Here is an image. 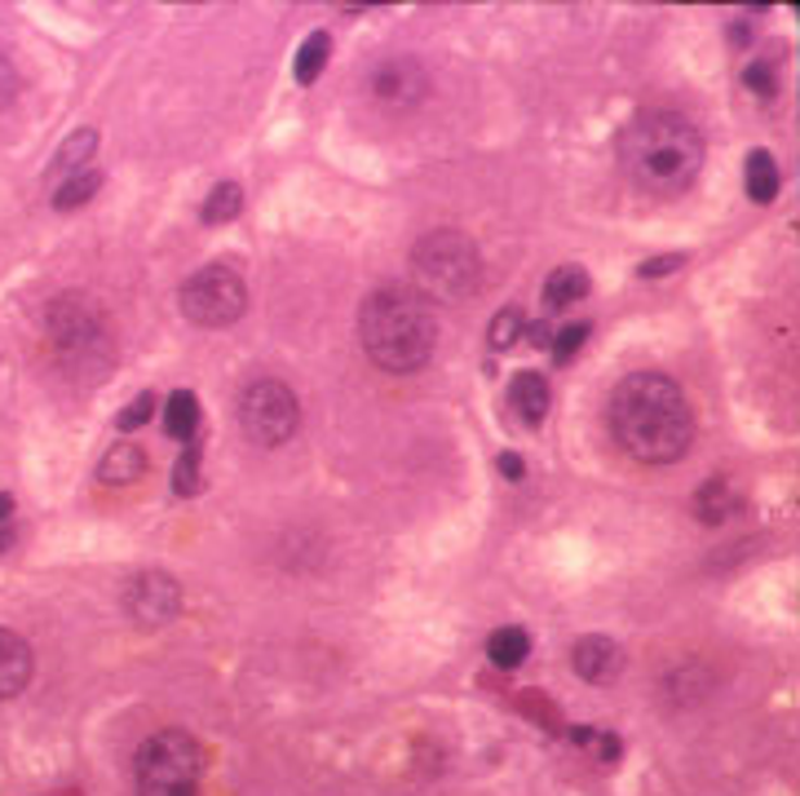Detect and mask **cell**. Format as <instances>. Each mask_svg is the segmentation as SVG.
I'll use <instances>...</instances> for the list:
<instances>
[{"label": "cell", "instance_id": "obj_1", "mask_svg": "<svg viewBox=\"0 0 800 796\" xmlns=\"http://www.w3.org/2000/svg\"><path fill=\"white\" fill-rule=\"evenodd\" d=\"M611 434L641 464H673L695 443V412L673 376L628 372L611 394Z\"/></svg>", "mask_w": 800, "mask_h": 796}, {"label": "cell", "instance_id": "obj_2", "mask_svg": "<svg viewBox=\"0 0 800 796\" xmlns=\"http://www.w3.org/2000/svg\"><path fill=\"white\" fill-rule=\"evenodd\" d=\"M624 169L654 195H682L703 169V133L682 111H641L620 138Z\"/></svg>", "mask_w": 800, "mask_h": 796}, {"label": "cell", "instance_id": "obj_3", "mask_svg": "<svg viewBox=\"0 0 800 796\" xmlns=\"http://www.w3.org/2000/svg\"><path fill=\"white\" fill-rule=\"evenodd\" d=\"M359 341L380 372L408 376L434 359L438 323L416 293L385 288V293H372L359 310Z\"/></svg>", "mask_w": 800, "mask_h": 796}, {"label": "cell", "instance_id": "obj_4", "mask_svg": "<svg viewBox=\"0 0 800 796\" xmlns=\"http://www.w3.org/2000/svg\"><path fill=\"white\" fill-rule=\"evenodd\" d=\"M45 341H49L53 363L85 385L107 381V372L115 368V327L102 314V306H93L80 293H62L49 301Z\"/></svg>", "mask_w": 800, "mask_h": 796}, {"label": "cell", "instance_id": "obj_5", "mask_svg": "<svg viewBox=\"0 0 800 796\" xmlns=\"http://www.w3.org/2000/svg\"><path fill=\"white\" fill-rule=\"evenodd\" d=\"M483 257L464 231H429L412 248V279L434 301H460L478 288Z\"/></svg>", "mask_w": 800, "mask_h": 796}, {"label": "cell", "instance_id": "obj_6", "mask_svg": "<svg viewBox=\"0 0 800 796\" xmlns=\"http://www.w3.org/2000/svg\"><path fill=\"white\" fill-rule=\"evenodd\" d=\"M204 748L186 730H160L138 753V796H199Z\"/></svg>", "mask_w": 800, "mask_h": 796}, {"label": "cell", "instance_id": "obj_7", "mask_svg": "<svg viewBox=\"0 0 800 796\" xmlns=\"http://www.w3.org/2000/svg\"><path fill=\"white\" fill-rule=\"evenodd\" d=\"M248 310V284L235 265H204L182 284V314L195 327H230Z\"/></svg>", "mask_w": 800, "mask_h": 796}, {"label": "cell", "instance_id": "obj_8", "mask_svg": "<svg viewBox=\"0 0 800 796\" xmlns=\"http://www.w3.org/2000/svg\"><path fill=\"white\" fill-rule=\"evenodd\" d=\"M239 416H243V430L252 443L261 447H284L297 425H301V408H297V394L284 385V381H271L261 376L243 389L239 398Z\"/></svg>", "mask_w": 800, "mask_h": 796}, {"label": "cell", "instance_id": "obj_9", "mask_svg": "<svg viewBox=\"0 0 800 796\" xmlns=\"http://www.w3.org/2000/svg\"><path fill=\"white\" fill-rule=\"evenodd\" d=\"M367 98L385 111H412L429 98V72L416 58H385L367 72Z\"/></svg>", "mask_w": 800, "mask_h": 796}, {"label": "cell", "instance_id": "obj_10", "mask_svg": "<svg viewBox=\"0 0 800 796\" xmlns=\"http://www.w3.org/2000/svg\"><path fill=\"white\" fill-rule=\"evenodd\" d=\"M124 611L138 620V624H151V629H155V624H168V620H177V611H182V588H177V580L164 575V571H142V575L128 580Z\"/></svg>", "mask_w": 800, "mask_h": 796}, {"label": "cell", "instance_id": "obj_11", "mask_svg": "<svg viewBox=\"0 0 800 796\" xmlns=\"http://www.w3.org/2000/svg\"><path fill=\"white\" fill-rule=\"evenodd\" d=\"M32 669H36V663H32V646L18 633L0 629V699H14L18 691H27Z\"/></svg>", "mask_w": 800, "mask_h": 796}, {"label": "cell", "instance_id": "obj_12", "mask_svg": "<svg viewBox=\"0 0 800 796\" xmlns=\"http://www.w3.org/2000/svg\"><path fill=\"white\" fill-rule=\"evenodd\" d=\"M98 128H76L72 138H62V147L53 151V169H49V186H58V182H66V177H76V173H85V169H93L89 160H98Z\"/></svg>", "mask_w": 800, "mask_h": 796}, {"label": "cell", "instance_id": "obj_13", "mask_svg": "<svg viewBox=\"0 0 800 796\" xmlns=\"http://www.w3.org/2000/svg\"><path fill=\"white\" fill-rule=\"evenodd\" d=\"M571 663H575V673H579L584 682H607V677L620 669V646H615L611 637H602V633L579 637L575 650H571Z\"/></svg>", "mask_w": 800, "mask_h": 796}, {"label": "cell", "instance_id": "obj_14", "mask_svg": "<svg viewBox=\"0 0 800 796\" xmlns=\"http://www.w3.org/2000/svg\"><path fill=\"white\" fill-rule=\"evenodd\" d=\"M509 403H513V412L526 425H540L549 416V408H553V389H549V381L540 372H517L513 385H509Z\"/></svg>", "mask_w": 800, "mask_h": 796}, {"label": "cell", "instance_id": "obj_15", "mask_svg": "<svg viewBox=\"0 0 800 796\" xmlns=\"http://www.w3.org/2000/svg\"><path fill=\"white\" fill-rule=\"evenodd\" d=\"M142 474H147V451L138 443H115L102 456V464H98V478L107 487H128V483H138Z\"/></svg>", "mask_w": 800, "mask_h": 796}, {"label": "cell", "instance_id": "obj_16", "mask_svg": "<svg viewBox=\"0 0 800 796\" xmlns=\"http://www.w3.org/2000/svg\"><path fill=\"white\" fill-rule=\"evenodd\" d=\"M588 271L584 265H558V271L545 279V306L549 310H571L588 297Z\"/></svg>", "mask_w": 800, "mask_h": 796}, {"label": "cell", "instance_id": "obj_17", "mask_svg": "<svg viewBox=\"0 0 800 796\" xmlns=\"http://www.w3.org/2000/svg\"><path fill=\"white\" fill-rule=\"evenodd\" d=\"M195 430H199V398L190 389L168 394V403H164V434L177 438V443H195Z\"/></svg>", "mask_w": 800, "mask_h": 796}, {"label": "cell", "instance_id": "obj_18", "mask_svg": "<svg viewBox=\"0 0 800 796\" xmlns=\"http://www.w3.org/2000/svg\"><path fill=\"white\" fill-rule=\"evenodd\" d=\"M735 487H729L721 474L716 478H708L699 492H695V518L699 522H708V526H716V522H725L729 513H735Z\"/></svg>", "mask_w": 800, "mask_h": 796}, {"label": "cell", "instance_id": "obj_19", "mask_svg": "<svg viewBox=\"0 0 800 796\" xmlns=\"http://www.w3.org/2000/svg\"><path fill=\"white\" fill-rule=\"evenodd\" d=\"M327 53H332V36H327V32H310V36L301 40V49H297L292 76H297L301 85H314V80L323 76V66H327Z\"/></svg>", "mask_w": 800, "mask_h": 796}, {"label": "cell", "instance_id": "obj_20", "mask_svg": "<svg viewBox=\"0 0 800 796\" xmlns=\"http://www.w3.org/2000/svg\"><path fill=\"white\" fill-rule=\"evenodd\" d=\"M487 655H491V663L496 669H517V663L530 655V637L522 633V629H496L491 637H487Z\"/></svg>", "mask_w": 800, "mask_h": 796}, {"label": "cell", "instance_id": "obj_21", "mask_svg": "<svg viewBox=\"0 0 800 796\" xmlns=\"http://www.w3.org/2000/svg\"><path fill=\"white\" fill-rule=\"evenodd\" d=\"M98 186H102V173H98V169H85V173H76V177L58 182V186H53V209L66 213V209L89 204V195H98Z\"/></svg>", "mask_w": 800, "mask_h": 796}, {"label": "cell", "instance_id": "obj_22", "mask_svg": "<svg viewBox=\"0 0 800 796\" xmlns=\"http://www.w3.org/2000/svg\"><path fill=\"white\" fill-rule=\"evenodd\" d=\"M748 195L757 199V204H770V199L778 195V164H774L770 151L748 156Z\"/></svg>", "mask_w": 800, "mask_h": 796}, {"label": "cell", "instance_id": "obj_23", "mask_svg": "<svg viewBox=\"0 0 800 796\" xmlns=\"http://www.w3.org/2000/svg\"><path fill=\"white\" fill-rule=\"evenodd\" d=\"M239 209H243V190H239V182H217V186H213V195L204 199V222H209V226H222V222L239 217Z\"/></svg>", "mask_w": 800, "mask_h": 796}, {"label": "cell", "instance_id": "obj_24", "mask_svg": "<svg viewBox=\"0 0 800 796\" xmlns=\"http://www.w3.org/2000/svg\"><path fill=\"white\" fill-rule=\"evenodd\" d=\"M199 443H186V451H182V460H177V470H173V492L177 496H195L199 492Z\"/></svg>", "mask_w": 800, "mask_h": 796}, {"label": "cell", "instance_id": "obj_25", "mask_svg": "<svg viewBox=\"0 0 800 796\" xmlns=\"http://www.w3.org/2000/svg\"><path fill=\"white\" fill-rule=\"evenodd\" d=\"M522 327H526V319H522V310H517V306L500 310V314L491 319V346H496V350H509V346L522 337Z\"/></svg>", "mask_w": 800, "mask_h": 796}, {"label": "cell", "instance_id": "obj_26", "mask_svg": "<svg viewBox=\"0 0 800 796\" xmlns=\"http://www.w3.org/2000/svg\"><path fill=\"white\" fill-rule=\"evenodd\" d=\"M588 337H592V327H588V323H566L549 350L558 355V363H566V359H575V355H579V346H584Z\"/></svg>", "mask_w": 800, "mask_h": 796}, {"label": "cell", "instance_id": "obj_27", "mask_svg": "<svg viewBox=\"0 0 800 796\" xmlns=\"http://www.w3.org/2000/svg\"><path fill=\"white\" fill-rule=\"evenodd\" d=\"M151 416H155V394H138V398H133V403L120 412V421H115V425L128 434V430H142Z\"/></svg>", "mask_w": 800, "mask_h": 796}, {"label": "cell", "instance_id": "obj_28", "mask_svg": "<svg viewBox=\"0 0 800 796\" xmlns=\"http://www.w3.org/2000/svg\"><path fill=\"white\" fill-rule=\"evenodd\" d=\"M743 85L752 89V94H774V72H770V62H752L748 72H743Z\"/></svg>", "mask_w": 800, "mask_h": 796}, {"label": "cell", "instance_id": "obj_29", "mask_svg": "<svg viewBox=\"0 0 800 796\" xmlns=\"http://www.w3.org/2000/svg\"><path fill=\"white\" fill-rule=\"evenodd\" d=\"M682 261H686L682 252H668V257H650V261H641V271H637V275H641V279H659V275H673Z\"/></svg>", "mask_w": 800, "mask_h": 796}, {"label": "cell", "instance_id": "obj_30", "mask_svg": "<svg viewBox=\"0 0 800 796\" xmlns=\"http://www.w3.org/2000/svg\"><path fill=\"white\" fill-rule=\"evenodd\" d=\"M14 94H18V72H14V62L0 53V107H10Z\"/></svg>", "mask_w": 800, "mask_h": 796}, {"label": "cell", "instance_id": "obj_31", "mask_svg": "<svg viewBox=\"0 0 800 796\" xmlns=\"http://www.w3.org/2000/svg\"><path fill=\"white\" fill-rule=\"evenodd\" d=\"M496 464H500V474H504L509 483H522V474H526V464H522V456H517V451H504V456H500Z\"/></svg>", "mask_w": 800, "mask_h": 796}, {"label": "cell", "instance_id": "obj_32", "mask_svg": "<svg viewBox=\"0 0 800 796\" xmlns=\"http://www.w3.org/2000/svg\"><path fill=\"white\" fill-rule=\"evenodd\" d=\"M522 332L530 337V346H540V350H549V346H553V327H549V323H526Z\"/></svg>", "mask_w": 800, "mask_h": 796}, {"label": "cell", "instance_id": "obj_33", "mask_svg": "<svg viewBox=\"0 0 800 796\" xmlns=\"http://www.w3.org/2000/svg\"><path fill=\"white\" fill-rule=\"evenodd\" d=\"M10 513H14V500H10V496H0V522H10Z\"/></svg>", "mask_w": 800, "mask_h": 796}]
</instances>
